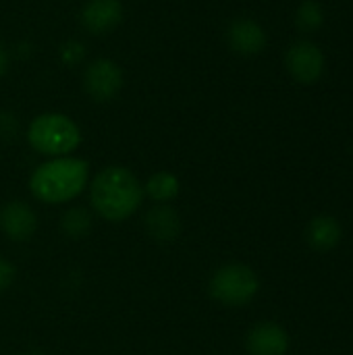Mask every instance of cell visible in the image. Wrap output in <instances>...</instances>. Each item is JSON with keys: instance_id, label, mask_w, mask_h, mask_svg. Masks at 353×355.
I'll list each match as a JSON object with an SVG mask.
<instances>
[{"instance_id": "obj_15", "label": "cell", "mask_w": 353, "mask_h": 355, "mask_svg": "<svg viewBox=\"0 0 353 355\" xmlns=\"http://www.w3.org/2000/svg\"><path fill=\"white\" fill-rule=\"evenodd\" d=\"M295 23L304 31H314L325 23V10L316 0H306L295 12Z\"/></svg>"}, {"instance_id": "obj_19", "label": "cell", "mask_w": 353, "mask_h": 355, "mask_svg": "<svg viewBox=\"0 0 353 355\" xmlns=\"http://www.w3.org/2000/svg\"><path fill=\"white\" fill-rule=\"evenodd\" d=\"M8 67H10V52H8V48L0 42V77L6 75Z\"/></svg>"}, {"instance_id": "obj_9", "label": "cell", "mask_w": 353, "mask_h": 355, "mask_svg": "<svg viewBox=\"0 0 353 355\" xmlns=\"http://www.w3.org/2000/svg\"><path fill=\"white\" fill-rule=\"evenodd\" d=\"M227 44L239 56H256L266 48L268 35L258 21L250 17H239L227 27Z\"/></svg>"}, {"instance_id": "obj_12", "label": "cell", "mask_w": 353, "mask_h": 355, "mask_svg": "<svg viewBox=\"0 0 353 355\" xmlns=\"http://www.w3.org/2000/svg\"><path fill=\"white\" fill-rule=\"evenodd\" d=\"M341 225L335 216H316L310 225H308V241L314 250L318 252H329L333 250L339 239H341Z\"/></svg>"}, {"instance_id": "obj_5", "label": "cell", "mask_w": 353, "mask_h": 355, "mask_svg": "<svg viewBox=\"0 0 353 355\" xmlns=\"http://www.w3.org/2000/svg\"><path fill=\"white\" fill-rule=\"evenodd\" d=\"M125 85L123 67L108 56H98L85 62L81 73V87L85 96L96 104L112 102Z\"/></svg>"}, {"instance_id": "obj_4", "label": "cell", "mask_w": 353, "mask_h": 355, "mask_svg": "<svg viewBox=\"0 0 353 355\" xmlns=\"http://www.w3.org/2000/svg\"><path fill=\"white\" fill-rule=\"evenodd\" d=\"M260 291V279L248 264L231 262L218 266L208 283V293L214 302L227 308L248 306Z\"/></svg>"}, {"instance_id": "obj_14", "label": "cell", "mask_w": 353, "mask_h": 355, "mask_svg": "<svg viewBox=\"0 0 353 355\" xmlns=\"http://www.w3.org/2000/svg\"><path fill=\"white\" fill-rule=\"evenodd\" d=\"M92 212L83 206H71L60 216V229L69 239H83L92 231Z\"/></svg>"}, {"instance_id": "obj_11", "label": "cell", "mask_w": 353, "mask_h": 355, "mask_svg": "<svg viewBox=\"0 0 353 355\" xmlns=\"http://www.w3.org/2000/svg\"><path fill=\"white\" fill-rule=\"evenodd\" d=\"M144 227H146V233L158 243H173L181 235V229H183L181 216L169 204L152 206L144 216Z\"/></svg>"}, {"instance_id": "obj_10", "label": "cell", "mask_w": 353, "mask_h": 355, "mask_svg": "<svg viewBox=\"0 0 353 355\" xmlns=\"http://www.w3.org/2000/svg\"><path fill=\"white\" fill-rule=\"evenodd\" d=\"M250 355H285L289 349V335L277 322H258L246 337Z\"/></svg>"}, {"instance_id": "obj_7", "label": "cell", "mask_w": 353, "mask_h": 355, "mask_svg": "<svg viewBox=\"0 0 353 355\" xmlns=\"http://www.w3.org/2000/svg\"><path fill=\"white\" fill-rule=\"evenodd\" d=\"M123 17L121 0H85L79 10V25L89 35H108L123 23Z\"/></svg>"}, {"instance_id": "obj_21", "label": "cell", "mask_w": 353, "mask_h": 355, "mask_svg": "<svg viewBox=\"0 0 353 355\" xmlns=\"http://www.w3.org/2000/svg\"><path fill=\"white\" fill-rule=\"evenodd\" d=\"M25 355H46V354H44V352H37V349H35V352H27Z\"/></svg>"}, {"instance_id": "obj_1", "label": "cell", "mask_w": 353, "mask_h": 355, "mask_svg": "<svg viewBox=\"0 0 353 355\" xmlns=\"http://www.w3.org/2000/svg\"><path fill=\"white\" fill-rule=\"evenodd\" d=\"M89 206L106 223H123L131 218L146 193L137 175L121 164H108L89 179Z\"/></svg>"}, {"instance_id": "obj_2", "label": "cell", "mask_w": 353, "mask_h": 355, "mask_svg": "<svg viewBox=\"0 0 353 355\" xmlns=\"http://www.w3.org/2000/svg\"><path fill=\"white\" fill-rule=\"evenodd\" d=\"M89 185V162L77 156L46 158L29 175L31 196L48 206L69 204Z\"/></svg>"}, {"instance_id": "obj_16", "label": "cell", "mask_w": 353, "mask_h": 355, "mask_svg": "<svg viewBox=\"0 0 353 355\" xmlns=\"http://www.w3.org/2000/svg\"><path fill=\"white\" fill-rule=\"evenodd\" d=\"M85 56H87V48L81 40H64L58 48V60L67 67H79L85 62Z\"/></svg>"}, {"instance_id": "obj_20", "label": "cell", "mask_w": 353, "mask_h": 355, "mask_svg": "<svg viewBox=\"0 0 353 355\" xmlns=\"http://www.w3.org/2000/svg\"><path fill=\"white\" fill-rule=\"evenodd\" d=\"M31 54V50H29V44L27 42H21V44H17V56H21V58H27Z\"/></svg>"}, {"instance_id": "obj_17", "label": "cell", "mask_w": 353, "mask_h": 355, "mask_svg": "<svg viewBox=\"0 0 353 355\" xmlns=\"http://www.w3.org/2000/svg\"><path fill=\"white\" fill-rule=\"evenodd\" d=\"M19 131V119L10 110H0V139H12Z\"/></svg>"}, {"instance_id": "obj_8", "label": "cell", "mask_w": 353, "mask_h": 355, "mask_svg": "<svg viewBox=\"0 0 353 355\" xmlns=\"http://www.w3.org/2000/svg\"><path fill=\"white\" fill-rule=\"evenodd\" d=\"M0 231L17 243L29 241L37 231V214L23 200H10L0 208Z\"/></svg>"}, {"instance_id": "obj_3", "label": "cell", "mask_w": 353, "mask_h": 355, "mask_svg": "<svg viewBox=\"0 0 353 355\" xmlns=\"http://www.w3.org/2000/svg\"><path fill=\"white\" fill-rule=\"evenodd\" d=\"M25 139L33 152L46 158H58L73 156L81 146L83 133L73 116L58 110H46L29 121Z\"/></svg>"}, {"instance_id": "obj_18", "label": "cell", "mask_w": 353, "mask_h": 355, "mask_svg": "<svg viewBox=\"0 0 353 355\" xmlns=\"http://www.w3.org/2000/svg\"><path fill=\"white\" fill-rule=\"evenodd\" d=\"M15 279H17V268H15V264H12L10 260H6V258L0 256V295L6 293V291L12 287Z\"/></svg>"}, {"instance_id": "obj_13", "label": "cell", "mask_w": 353, "mask_h": 355, "mask_svg": "<svg viewBox=\"0 0 353 355\" xmlns=\"http://www.w3.org/2000/svg\"><path fill=\"white\" fill-rule=\"evenodd\" d=\"M144 193L156 204H171L181 193V181L171 171H156L144 183Z\"/></svg>"}, {"instance_id": "obj_6", "label": "cell", "mask_w": 353, "mask_h": 355, "mask_svg": "<svg viewBox=\"0 0 353 355\" xmlns=\"http://www.w3.org/2000/svg\"><path fill=\"white\" fill-rule=\"evenodd\" d=\"M285 67L298 83L312 85L325 73V54L312 40H298L285 52Z\"/></svg>"}]
</instances>
